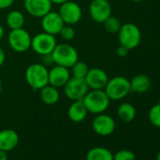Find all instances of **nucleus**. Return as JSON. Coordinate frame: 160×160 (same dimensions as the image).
Masks as SVG:
<instances>
[{
    "instance_id": "nucleus-21",
    "label": "nucleus",
    "mask_w": 160,
    "mask_h": 160,
    "mask_svg": "<svg viewBox=\"0 0 160 160\" xmlns=\"http://www.w3.org/2000/svg\"><path fill=\"white\" fill-rule=\"evenodd\" d=\"M136 108L130 103H122L117 110L118 118L123 122H131L136 117Z\"/></svg>"
},
{
    "instance_id": "nucleus-35",
    "label": "nucleus",
    "mask_w": 160,
    "mask_h": 160,
    "mask_svg": "<svg viewBox=\"0 0 160 160\" xmlns=\"http://www.w3.org/2000/svg\"><path fill=\"white\" fill-rule=\"evenodd\" d=\"M133 2H136V3H139V2H143L144 0H131Z\"/></svg>"
},
{
    "instance_id": "nucleus-7",
    "label": "nucleus",
    "mask_w": 160,
    "mask_h": 160,
    "mask_svg": "<svg viewBox=\"0 0 160 160\" xmlns=\"http://www.w3.org/2000/svg\"><path fill=\"white\" fill-rule=\"evenodd\" d=\"M57 44V40L54 35L48 34L46 32H41L32 37L30 48H32L36 54L44 56L52 54Z\"/></svg>"
},
{
    "instance_id": "nucleus-14",
    "label": "nucleus",
    "mask_w": 160,
    "mask_h": 160,
    "mask_svg": "<svg viewBox=\"0 0 160 160\" xmlns=\"http://www.w3.org/2000/svg\"><path fill=\"white\" fill-rule=\"evenodd\" d=\"M52 5L50 0H24V7L27 12L35 18L43 17L51 11Z\"/></svg>"
},
{
    "instance_id": "nucleus-30",
    "label": "nucleus",
    "mask_w": 160,
    "mask_h": 160,
    "mask_svg": "<svg viewBox=\"0 0 160 160\" xmlns=\"http://www.w3.org/2000/svg\"><path fill=\"white\" fill-rule=\"evenodd\" d=\"M128 52H129V50H128L127 48H125L124 46H122V45H120V46L117 48V51H116L117 55H118L119 57H121V58L126 57L127 54H128Z\"/></svg>"
},
{
    "instance_id": "nucleus-24",
    "label": "nucleus",
    "mask_w": 160,
    "mask_h": 160,
    "mask_svg": "<svg viewBox=\"0 0 160 160\" xmlns=\"http://www.w3.org/2000/svg\"><path fill=\"white\" fill-rule=\"evenodd\" d=\"M103 24H104L106 30L110 34H118V32L122 27L121 22L116 17H113V16L108 17Z\"/></svg>"
},
{
    "instance_id": "nucleus-32",
    "label": "nucleus",
    "mask_w": 160,
    "mask_h": 160,
    "mask_svg": "<svg viewBox=\"0 0 160 160\" xmlns=\"http://www.w3.org/2000/svg\"><path fill=\"white\" fill-rule=\"evenodd\" d=\"M7 152H8L0 150V160H8L9 159V156H8V153Z\"/></svg>"
},
{
    "instance_id": "nucleus-1",
    "label": "nucleus",
    "mask_w": 160,
    "mask_h": 160,
    "mask_svg": "<svg viewBox=\"0 0 160 160\" xmlns=\"http://www.w3.org/2000/svg\"><path fill=\"white\" fill-rule=\"evenodd\" d=\"M88 112L92 114L104 113L109 107L110 99L104 90H92L82 99Z\"/></svg>"
},
{
    "instance_id": "nucleus-17",
    "label": "nucleus",
    "mask_w": 160,
    "mask_h": 160,
    "mask_svg": "<svg viewBox=\"0 0 160 160\" xmlns=\"http://www.w3.org/2000/svg\"><path fill=\"white\" fill-rule=\"evenodd\" d=\"M67 113H68L69 119L72 122H81L86 119L89 112H88L83 101L82 100H77V101H73L70 105Z\"/></svg>"
},
{
    "instance_id": "nucleus-10",
    "label": "nucleus",
    "mask_w": 160,
    "mask_h": 160,
    "mask_svg": "<svg viewBox=\"0 0 160 160\" xmlns=\"http://www.w3.org/2000/svg\"><path fill=\"white\" fill-rule=\"evenodd\" d=\"M89 12L94 22L103 24L111 16L112 8L108 0H92L89 7Z\"/></svg>"
},
{
    "instance_id": "nucleus-33",
    "label": "nucleus",
    "mask_w": 160,
    "mask_h": 160,
    "mask_svg": "<svg viewBox=\"0 0 160 160\" xmlns=\"http://www.w3.org/2000/svg\"><path fill=\"white\" fill-rule=\"evenodd\" d=\"M52 2V4H56V5H61L63 4L64 2L68 1V0H50Z\"/></svg>"
},
{
    "instance_id": "nucleus-22",
    "label": "nucleus",
    "mask_w": 160,
    "mask_h": 160,
    "mask_svg": "<svg viewBox=\"0 0 160 160\" xmlns=\"http://www.w3.org/2000/svg\"><path fill=\"white\" fill-rule=\"evenodd\" d=\"M25 16L19 11H12L6 17V24L12 29L22 28L25 25Z\"/></svg>"
},
{
    "instance_id": "nucleus-15",
    "label": "nucleus",
    "mask_w": 160,
    "mask_h": 160,
    "mask_svg": "<svg viewBox=\"0 0 160 160\" xmlns=\"http://www.w3.org/2000/svg\"><path fill=\"white\" fill-rule=\"evenodd\" d=\"M70 78L71 72L69 71V68L56 65L50 71H48V84L53 87H63Z\"/></svg>"
},
{
    "instance_id": "nucleus-36",
    "label": "nucleus",
    "mask_w": 160,
    "mask_h": 160,
    "mask_svg": "<svg viewBox=\"0 0 160 160\" xmlns=\"http://www.w3.org/2000/svg\"><path fill=\"white\" fill-rule=\"evenodd\" d=\"M156 160H160V151L158 152V153L156 155Z\"/></svg>"
},
{
    "instance_id": "nucleus-11",
    "label": "nucleus",
    "mask_w": 160,
    "mask_h": 160,
    "mask_svg": "<svg viewBox=\"0 0 160 160\" xmlns=\"http://www.w3.org/2000/svg\"><path fill=\"white\" fill-rule=\"evenodd\" d=\"M116 128V123L114 119L107 114L101 113L97 114V116L92 121V129L93 131L102 137H107L111 135Z\"/></svg>"
},
{
    "instance_id": "nucleus-12",
    "label": "nucleus",
    "mask_w": 160,
    "mask_h": 160,
    "mask_svg": "<svg viewBox=\"0 0 160 160\" xmlns=\"http://www.w3.org/2000/svg\"><path fill=\"white\" fill-rule=\"evenodd\" d=\"M41 24L43 32H46L54 36L59 34L61 28L65 25L58 12H52V11H50L43 17H42Z\"/></svg>"
},
{
    "instance_id": "nucleus-19",
    "label": "nucleus",
    "mask_w": 160,
    "mask_h": 160,
    "mask_svg": "<svg viewBox=\"0 0 160 160\" xmlns=\"http://www.w3.org/2000/svg\"><path fill=\"white\" fill-rule=\"evenodd\" d=\"M40 96L42 101L45 105H55L59 100V92L58 91V88L53 87L51 85H46L42 89L40 90Z\"/></svg>"
},
{
    "instance_id": "nucleus-2",
    "label": "nucleus",
    "mask_w": 160,
    "mask_h": 160,
    "mask_svg": "<svg viewBox=\"0 0 160 160\" xmlns=\"http://www.w3.org/2000/svg\"><path fill=\"white\" fill-rule=\"evenodd\" d=\"M27 83L33 89L40 91L48 85V70L42 63L30 64L26 70Z\"/></svg>"
},
{
    "instance_id": "nucleus-25",
    "label": "nucleus",
    "mask_w": 160,
    "mask_h": 160,
    "mask_svg": "<svg viewBox=\"0 0 160 160\" xmlns=\"http://www.w3.org/2000/svg\"><path fill=\"white\" fill-rule=\"evenodd\" d=\"M148 116L151 123L153 126L160 128V104H156L152 106L149 111Z\"/></svg>"
},
{
    "instance_id": "nucleus-31",
    "label": "nucleus",
    "mask_w": 160,
    "mask_h": 160,
    "mask_svg": "<svg viewBox=\"0 0 160 160\" xmlns=\"http://www.w3.org/2000/svg\"><path fill=\"white\" fill-rule=\"evenodd\" d=\"M6 60V54H5V51L4 49L0 46V66H2L4 64Z\"/></svg>"
},
{
    "instance_id": "nucleus-26",
    "label": "nucleus",
    "mask_w": 160,
    "mask_h": 160,
    "mask_svg": "<svg viewBox=\"0 0 160 160\" xmlns=\"http://www.w3.org/2000/svg\"><path fill=\"white\" fill-rule=\"evenodd\" d=\"M113 160H136V155L132 151L123 149L113 154Z\"/></svg>"
},
{
    "instance_id": "nucleus-29",
    "label": "nucleus",
    "mask_w": 160,
    "mask_h": 160,
    "mask_svg": "<svg viewBox=\"0 0 160 160\" xmlns=\"http://www.w3.org/2000/svg\"><path fill=\"white\" fill-rule=\"evenodd\" d=\"M42 64L44 66L45 65H52L54 63V60H53V58H52L51 54L42 56Z\"/></svg>"
},
{
    "instance_id": "nucleus-8",
    "label": "nucleus",
    "mask_w": 160,
    "mask_h": 160,
    "mask_svg": "<svg viewBox=\"0 0 160 160\" xmlns=\"http://www.w3.org/2000/svg\"><path fill=\"white\" fill-rule=\"evenodd\" d=\"M63 87L65 96L72 101L82 100L90 90L85 78H77L73 76L68 80Z\"/></svg>"
},
{
    "instance_id": "nucleus-4",
    "label": "nucleus",
    "mask_w": 160,
    "mask_h": 160,
    "mask_svg": "<svg viewBox=\"0 0 160 160\" xmlns=\"http://www.w3.org/2000/svg\"><path fill=\"white\" fill-rule=\"evenodd\" d=\"M118 38L120 45L124 46L128 50H132L138 46L141 42V32L140 29L133 23H125L122 25L119 32Z\"/></svg>"
},
{
    "instance_id": "nucleus-18",
    "label": "nucleus",
    "mask_w": 160,
    "mask_h": 160,
    "mask_svg": "<svg viewBox=\"0 0 160 160\" xmlns=\"http://www.w3.org/2000/svg\"><path fill=\"white\" fill-rule=\"evenodd\" d=\"M130 81V91L136 93H145L151 88V79L147 74L135 75Z\"/></svg>"
},
{
    "instance_id": "nucleus-27",
    "label": "nucleus",
    "mask_w": 160,
    "mask_h": 160,
    "mask_svg": "<svg viewBox=\"0 0 160 160\" xmlns=\"http://www.w3.org/2000/svg\"><path fill=\"white\" fill-rule=\"evenodd\" d=\"M61 38L64 40V41H72L73 40L74 36H75V31L74 29L72 28V26H69V25H64L63 28H61L60 32H59Z\"/></svg>"
},
{
    "instance_id": "nucleus-34",
    "label": "nucleus",
    "mask_w": 160,
    "mask_h": 160,
    "mask_svg": "<svg viewBox=\"0 0 160 160\" xmlns=\"http://www.w3.org/2000/svg\"><path fill=\"white\" fill-rule=\"evenodd\" d=\"M4 35H5V29L1 25H0V41H2Z\"/></svg>"
},
{
    "instance_id": "nucleus-37",
    "label": "nucleus",
    "mask_w": 160,
    "mask_h": 160,
    "mask_svg": "<svg viewBox=\"0 0 160 160\" xmlns=\"http://www.w3.org/2000/svg\"><path fill=\"white\" fill-rule=\"evenodd\" d=\"M2 91V82H1V79H0V92Z\"/></svg>"
},
{
    "instance_id": "nucleus-23",
    "label": "nucleus",
    "mask_w": 160,
    "mask_h": 160,
    "mask_svg": "<svg viewBox=\"0 0 160 160\" xmlns=\"http://www.w3.org/2000/svg\"><path fill=\"white\" fill-rule=\"evenodd\" d=\"M72 74L73 77L77 78H85L90 68L84 61H76L72 67Z\"/></svg>"
},
{
    "instance_id": "nucleus-28",
    "label": "nucleus",
    "mask_w": 160,
    "mask_h": 160,
    "mask_svg": "<svg viewBox=\"0 0 160 160\" xmlns=\"http://www.w3.org/2000/svg\"><path fill=\"white\" fill-rule=\"evenodd\" d=\"M15 0H0V11L9 9L13 5Z\"/></svg>"
},
{
    "instance_id": "nucleus-5",
    "label": "nucleus",
    "mask_w": 160,
    "mask_h": 160,
    "mask_svg": "<svg viewBox=\"0 0 160 160\" xmlns=\"http://www.w3.org/2000/svg\"><path fill=\"white\" fill-rule=\"evenodd\" d=\"M104 91L110 100L118 101L123 99L131 92L130 81L124 76H115L108 79Z\"/></svg>"
},
{
    "instance_id": "nucleus-16",
    "label": "nucleus",
    "mask_w": 160,
    "mask_h": 160,
    "mask_svg": "<svg viewBox=\"0 0 160 160\" xmlns=\"http://www.w3.org/2000/svg\"><path fill=\"white\" fill-rule=\"evenodd\" d=\"M19 136L13 129H4L0 131V150L10 152L17 147Z\"/></svg>"
},
{
    "instance_id": "nucleus-3",
    "label": "nucleus",
    "mask_w": 160,
    "mask_h": 160,
    "mask_svg": "<svg viewBox=\"0 0 160 160\" xmlns=\"http://www.w3.org/2000/svg\"><path fill=\"white\" fill-rule=\"evenodd\" d=\"M51 55L56 65H60L66 68H71L76 61H78L79 58L76 49L68 43L57 44Z\"/></svg>"
},
{
    "instance_id": "nucleus-13",
    "label": "nucleus",
    "mask_w": 160,
    "mask_h": 160,
    "mask_svg": "<svg viewBox=\"0 0 160 160\" xmlns=\"http://www.w3.org/2000/svg\"><path fill=\"white\" fill-rule=\"evenodd\" d=\"M108 79V73L103 69L92 68L85 77V81L91 90H104Z\"/></svg>"
},
{
    "instance_id": "nucleus-20",
    "label": "nucleus",
    "mask_w": 160,
    "mask_h": 160,
    "mask_svg": "<svg viewBox=\"0 0 160 160\" xmlns=\"http://www.w3.org/2000/svg\"><path fill=\"white\" fill-rule=\"evenodd\" d=\"M86 160H113V153L105 147H93L87 152Z\"/></svg>"
},
{
    "instance_id": "nucleus-6",
    "label": "nucleus",
    "mask_w": 160,
    "mask_h": 160,
    "mask_svg": "<svg viewBox=\"0 0 160 160\" xmlns=\"http://www.w3.org/2000/svg\"><path fill=\"white\" fill-rule=\"evenodd\" d=\"M31 36L25 28L12 29L8 35V43L16 53L27 52L31 46Z\"/></svg>"
},
{
    "instance_id": "nucleus-9",
    "label": "nucleus",
    "mask_w": 160,
    "mask_h": 160,
    "mask_svg": "<svg viewBox=\"0 0 160 160\" xmlns=\"http://www.w3.org/2000/svg\"><path fill=\"white\" fill-rule=\"evenodd\" d=\"M58 13L65 25L72 26L77 24L82 18V9L77 3L66 1L60 5Z\"/></svg>"
}]
</instances>
